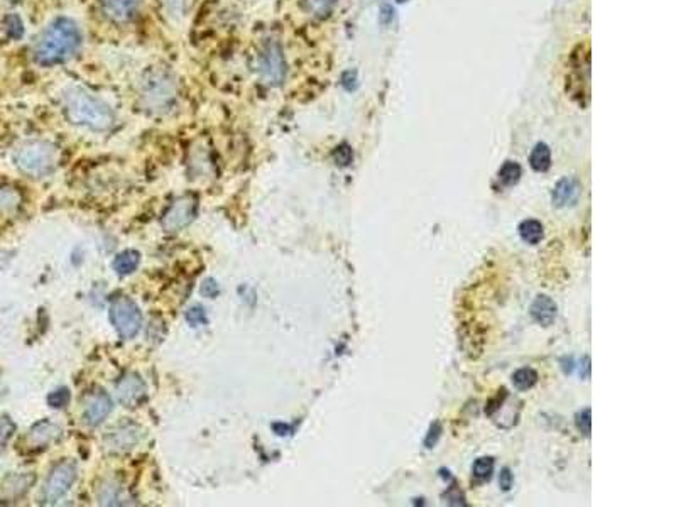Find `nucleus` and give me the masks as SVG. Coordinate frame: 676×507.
<instances>
[{"instance_id": "obj_26", "label": "nucleus", "mask_w": 676, "mask_h": 507, "mask_svg": "<svg viewBox=\"0 0 676 507\" xmlns=\"http://www.w3.org/2000/svg\"><path fill=\"white\" fill-rule=\"evenodd\" d=\"M68 403H69V391H68V389H58V391L51 392V394L47 396V404H50L51 408H55V409L64 408V406H67Z\"/></svg>"}, {"instance_id": "obj_10", "label": "nucleus", "mask_w": 676, "mask_h": 507, "mask_svg": "<svg viewBox=\"0 0 676 507\" xmlns=\"http://www.w3.org/2000/svg\"><path fill=\"white\" fill-rule=\"evenodd\" d=\"M112 413V399L105 391H93L85 397L83 403V421L91 428L98 426Z\"/></svg>"}, {"instance_id": "obj_33", "label": "nucleus", "mask_w": 676, "mask_h": 507, "mask_svg": "<svg viewBox=\"0 0 676 507\" xmlns=\"http://www.w3.org/2000/svg\"><path fill=\"white\" fill-rule=\"evenodd\" d=\"M342 80H343V86H345L348 91L355 90V86H357V73L355 72H347L345 75H343Z\"/></svg>"}, {"instance_id": "obj_20", "label": "nucleus", "mask_w": 676, "mask_h": 507, "mask_svg": "<svg viewBox=\"0 0 676 507\" xmlns=\"http://www.w3.org/2000/svg\"><path fill=\"white\" fill-rule=\"evenodd\" d=\"M521 166L514 161H508V163L503 164V168L499 169V181L505 186H512L521 179Z\"/></svg>"}, {"instance_id": "obj_13", "label": "nucleus", "mask_w": 676, "mask_h": 507, "mask_svg": "<svg viewBox=\"0 0 676 507\" xmlns=\"http://www.w3.org/2000/svg\"><path fill=\"white\" fill-rule=\"evenodd\" d=\"M61 436V428L51 421H39L29 431L28 441L33 448H45Z\"/></svg>"}, {"instance_id": "obj_12", "label": "nucleus", "mask_w": 676, "mask_h": 507, "mask_svg": "<svg viewBox=\"0 0 676 507\" xmlns=\"http://www.w3.org/2000/svg\"><path fill=\"white\" fill-rule=\"evenodd\" d=\"M142 0H103L107 16L115 23H129L137 16Z\"/></svg>"}, {"instance_id": "obj_4", "label": "nucleus", "mask_w": 676, "mask_h": 507, "mask_svg": "<svg viewBox=\"0 0 676 507\" xmlns=\"http://www.w3.org/2000/svg\"><path fill=\"white\" fill-rule=\"evenodd\" d=\"M176 81L164 69H151L141 81V100L147 110L164 113L176 100Z\"/></svg>"}, {"instance_id": "obj_17", "label": "nucleus", "mask_w": 676, "mask_h": 507, "mask_svg": "<svg viewBox=\"0 0 676 507\" xmlns=\"http://www.w3.org/2000/svg\"><path fill=\"white\" fill-rule=\"evenodd\" d=\"M529 163L531 168L538 173H544L548 171L549 166H551V152H549V147L546 144H536V147L531 152L529 156Z\"/></svg>"}, {"instance_id": "obj_11", "label": "nucleus", "mask_w": 676, "mask_h": 507, "mask_svg": "<svg viewBox=\"0 0 676 507\" xmlns=\"http://www.w3.org/2000/svg\"><path fill=\"white\" fill-rule=\"evenodd\" d=\"M115 391L117 397L125 408H134L146 397V384L137 374L129 372L117 382Z\"/></svg>"}, {"instance_id": "obj_24", "label": "nucleus", "mask_w": 676, "mask_h": 507, "mask_svg": "<svg viewBox=\"0 0 676 507\" xmlns=\"http://www.w3.org/2000/svg\"><path fill=\"white\" fill-rule=\"evenodd\" d=\"M19 205V195L12 188H0V210L12 212Z\"/></svg>"}, {"instance_id": "obj_30", "label": "nucleus", "mask_w": 676, "mask_h": 507, "mask_svg": "<svg viewBox=\"0 0 676 507\" xmlns=\"http://www.w3.org/2000/svg\"><path fill=\"white\" fill-rule=\"evenodd\" d=\"M14 431H16V425L11 421V419L6 418V419H2V421H0V450L6 448L7 441L11 440L12 433H14Z\"/></svg>"}, {"instance_id": "obj_18", "label": "nucleus", "mask_w": 676, "mask_h": 507, "mask_svg": "<svg viewBox=\"0 0 676 507\" xmlns=\"http://www.w3.org/2000/svg\"><path fill=\"white\" fill-rule=\"evenodd\" d=\"M519 235H521V239L525 240L526 244L536 246V244L541 242V239H543L544 235L543 225H541L538 220H525L519 225Z\"/></svg>"}, {"instance_id": "obj_31", "label": "nucleus", "mask_w": 676, "mask_h": 507, "mask_svg": "<svg viewBox=\"0 0 676 507\" xmlns=\"http://www.w3.org/2000/svg\"><path fill=\"white\" fill-rule=\"evenodd\" d=\"M512 482H514V477H512L511 470L504 469L503 472H500L499 484H500V487H503V491H509V489L512 487Z\"/></svg>"}, {"instance_id": "obj_14", "label": "nucleus", "mask_w": 676, "mask_h": 507, "mask_svg": "<svg viewBox=\"0 0 676 507\" xmlns=\"http://www.w3.org/2000/svg\"><path fill=\"white\" fill-rule=\"evenodd\" d=\"M578 195V183L571 178H563L558 181L555 190H553V203H555L556 207H568V205H573L577 202Z\"/></svg>"}, {"instance_id": "obj_2", "label": "nucleus", "mask_w": 676, "mask_h": 507, "mask_svg": "<svg viewBox=\"0 0 676 507\" xmlns=\"http://www.w3.org/2000/svg\"><path fill=\"white\" fill-rule=\"evenodd\" d=\"M63 105L71 124L83 125L97 132L110 129L115 122V113L112 108L97 95L83 89H68L64 91Z\"/></svg>"}, {"instance_id": "obj_6", "label": "nucleus", "mask_w": 676, "mask_h": 507, "mask_svg": "<svg viewBox=\"0 0 676 507\" xmlns=\"http://www.w3.org/2000/svg\"><path fill=\"white\" fill-rule=\"evenodd\" d=\"M286 58L277 41H268L259 55V73L264 83L277 86L286 78Z\"/></svg>"}, {"instance_id": "obj_32", "label": "nucleus", "mask_w": 676, "mask_h": 507, "mask_svg": "<svg viewBox=\"0 0 676 507\" xmlns=\"http://www.w3.org/2000/svg\"><path fill=\"white\" fill-rule=\"evenodd\" d=\"M202 295L207 296V298H213V296H217L218 295L217 283L210 281V279H208V281H205V284L202 286Z\"/></svg>"}, {"instance_id": "obj_25", "label": "nucleus", "mask_w": 676, "mask_h": 507, "mask_svg": "<svg viewBox=\"0 0 676 507\" xmlns=\"http://www.w3.org/2000/svg\"><path fill=\"white\" fill-rule=\"evenodd\" d=\"M161 4H163L169 14L176 17L185 16L191 7V0H161Z\"/></svg>"}, {"instance_id": "obj_21", "label": "nucleus", "mask_w": 676, "mask_h": 507, "mask_svg": "<svg viewBox=\"0 0 676 507\" xmlns=\"http://www.w3.org/2000/svg\"><path fill=\"white\" fill-rule=\"evenodd\" d=\"M536 380H538V374H536V370L533 369H519L512 375L514 386H516V389H519V391H527V389H531L536 384Z\"/></svg>"}, {"instance_id": "obj_1", "label": "nucleus", "mask_w": 676, "mask_h": 507, "mask_svg": "<svg viewBox=\"0 0 676 507\" xmlns=\"http://www.w3.org/2000/svg\"><path fill=\"white\" fill-rule=\"evenodd\" d=\"M81 46V30L73 19L58 17L47 24L34 45V59L42 67H53L71 58Z\"/></svg>"}, {"instance_id": "obj_9", "label": "nucleus", "mask_w": 676, "mask_h": 507, "mask_svg": "<svg viewBox=\"0 0 676 507\" xmlns=\"http://www.w3.org/2000/svg\"><path fill=\"white\" fill-rule=\"evenodd\" d=\"M139 440H141V428L135 425H122L112 430L103 438V447L108 453L120 455V453L130 452L139 443Z\"/></svg>"}, {"instance_id": "obj_7", "label": "nucleus", "mask_w": 676, "mask_h": 507, "mask_svg": "<svg viewBox=\"0 0 676 507\" xmlns=\"http://www.w3.org/2000/svg\"><path fill=\"white\" fill-rule=\"evenodd\" d=\"M78 469L73 462H59L58 465L47 475L45 487H42V501L46 504H55L67 494L71 485L75 484Z\"/></svg>"}, {"instance_id": "obj_5", "label": "nucleus", "mask_w": 676, "mask_h": 507, "mask_svg": "<svg viewBox=\"0 0 676 507\" xmlns=\"http://www.w3.org/2000/svg\"><path fill=\"white\" fill-rule=\"evenodd\" d=\"M110 321L124 340L134 338L141 331L142 314L139 306L127 296L113 300L110 306Z\"/></svg>"}, {"instance_id": "obj_15", "label": "nucleus", "mask_w": 676, "mask_h": 507, "mask_svg": "<svg viewBox=\"0 0 676 507\" xmlns=\"http://www.w3.org/2000/svg\"><path fill=\"white\" fill-rule=\"evenodd\" d=\"M556 303L548 296H538L531 304V317L536 323L543 326H549L556 318Z\"/></svg>"}, {"instance_id": "obj_27", "label": "nucleus", "mask_w": 676, "mask_h": 507, "mask_svg": "<svg viewBox=\"0 0 676 507\" xmlns=\"http://www.w3.org/2000/svg\"><path fill=\"white\" fill-rule=\"evenodd\" d=\"M333 159L338 166H348L353 159L352 147L348 146V144H342V146H338L337 149L333 151Z\"/></svg>"}, {"instance_id": "obj_3", "label": "nucleus", "mask_w": 676, "mask_h": 507, "mask_svg": "<svg viewBox=\"0 0 676 507\" xmlns=\"http://www.w3.org/2000/svg\"><path fill=\"white\" fill-rule=\"evenodd\" d=\"M58 151L53 144L45 141H28L14 152V163L21 173L29 178L47 176L55 169Z\"/></svg>"}, {"instance_id": "obj_19", "label": "nucleus", "mask_w": 676, "mask_h": 507, "mask_svg": "<svg viewBox=\"0 0 676 507\" xmlns=\"http://www.w3.org/2000/svg\"><path fill=\"white\" fill-rule=\"evenodd\" d=\"M338 0H303L304 11L316 17H325L333 11Z\"/></svg>"}, {"instance_id": "obj_23", "label": "nucleus", "mask_w": 676, "mask_h": 507, "mask_svg": "<svg viewBox=\"0 0 676 507\" xmlns=\"http://www.w3.org/2000/svg\"><path fill=\"white\" fill-rule=\"evenodd\" d=\"M4 25H6L7 36L14 39V41H19L24 36V23L17 14H8L4 19Z\"/></svg>"}, {"instance_id": "obj_29", "label": "nucleus", "mask_w": 676, "mask_h": 507, "mask_svg": "<svg viewBox=\"0 0 676 507\" xmlns=\"http://www.w3.org/2000/svg\"><path fill=\"white\" fill-rule=\"evenodd\" d=\"M186 321L190 323L191 326H198V325H205L207 323V314H205L202 306H193L186 312Z\"/></svg>"}, {"instance_id": "obj_22", "label": "nucleus", "mask_w": 676, "mask_h": 507, "mask_svg": "<svg viewBox=\"0 0 676 507\" xmlns=\"http://www.w3.org/2000/svg\"><path fill=\"white\" fill-rule=\"evenodd\" d=\"M472 474H474V477L477 480H481V482L491 479L492 474H494V458H491V457L479 458V460L474 463Z\"/></svg>"}, {"instance_id": "obj_28", "label": "nucleus", "mask_w": 676, "mask_h": 507, "mask_svg": "<svg viewBox=\"0 0 676 507\" xmlns=\"http://www.w3.org/2000/svg\"><path fill=\"white\" fill-rule=\"evenodd\" d=\"M575 425H577L578 431L583 433V435L588 436L592 431V414L590 409H583L577 414V419H575Z\"/></svg>"}, {"instance_id": "obj_8", "label": "nucleus", "mask_w": 676, "mask_h": 507, "mask_svg": "<svg viewBox=\"0 0 676 507\" xmlns=\"http://www.w3.org/2000/svg\"><path fill=\"white\" fill-rule=\"evenodd\" d=\"M196 198L191 195L181 196L174 202L171 207L164 212L163 218H161V225L168 234H176L181 232L185 227H188L196 217Z\"/></svg>"}, {"instance_id": "obj_16", "label": "nucleus", "mask_w": 676, "mask_h": 507, "mask_svg": "<svg viewBox=\"0 0 676 507\" xmlns=\"http://www.w3.org/2000/svg\"><path fill=\"white\" fill-rule=\"evenodd\" d=\"M141 264V254L137 251H124L120 252L119 256L113 259V269H115L117 274L120 276H127V274H132L135 269L139 268Z\"/></svg>"}]
</instances>
